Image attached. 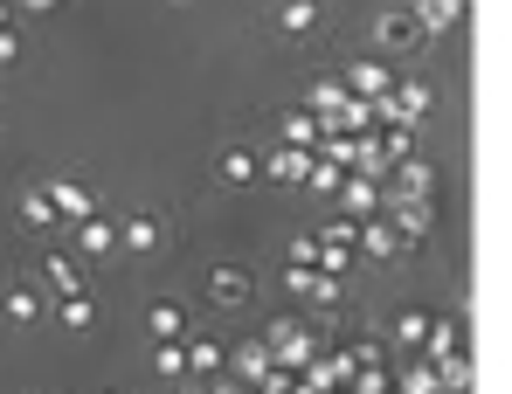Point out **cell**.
<instances>
[{"label": "cell", "instance_id": "cell-1", "mask_svg": "<svg viewBox=\"0 0 512 394\" xmlns=\"http://www.w3.org/2000/svg\"><path fill=\"white\" fill-rule=\"evenodd\" d=\"M423 49H429V28L416 21V7H381V14L367 21V56L409 63V56H423Z\"/></svg>", "mask_w": 512, "mask_h": 394}, {"label": "cell", "instance_id": "cell-2", "mask_svg": "<svg viewBox=\"0 0 512 394\" xmlns=\"http://www.w3.org/2000/svg\"><path fill=\"white\" fill-rule=\"evenodd\" d=\"M270 35L284 49H312L333 35V0H270Z\"/></svg>", "mask_w": 512, "mask_h": 394}, {"label": "cell", "instance_id": "cell-3", "mask_svg": "<svg viewBox=\"0 0 512 394\" xmlns=\"http://www.w3.org/2000/svg\"><path fill=\"white\" fill-rule=\"evenodd\" d=\"M173 242V222L160 208H132L125 222H118V256H132V263H153V256H167Z\"/></svg>", "mask_w": 512, "mask_h": 394}, {"label": "cell", "instance_id": "cell-4", "mask_svg": "<svg viewBox=\"0 0 512 394\" xmlns=\"http://www.w3.org/2000/svg\"><path fill=\"white\" fill-rule=\"evenodd\" d=\"M201 298L215 312H250L256 305V270L250 263H208L201 270Z\"/></svg>", "mask_w": 512, "mask_h": 394}, {"label": "cell", "instance_id": "cell-5", "mask_svg": "<svg viewBox=\"0 0 512 394\" xmlns=\"http://www.w3.org/2000/svg\"><path fill=\"white\" fill-rule=\"evenodd\" d=\"M42 318H49V291H42L28 270L0 284V325H7V332H35Z\"/></svg>", "mask_w": 512, "mask_h": 394}, {"label": "cell", "instance_id": "cell-6", "mask_svg": "<svg viewBox=\"0 0 512 394\" xmlns=\"http://www.w3.org/2000/svg\"><path fill=\"white\" fill-rule=\"evenodd\" d=\"M42 194H49V208H56V222L70 229V222H84V215H104V194L90 187V180H77V173H49L42 180Z\"/></svg>", "mask_w": 512, "mask_h": 394}, {"label": "cell", "instance_id": "cell-7", "mask_svg": "<svg viewBox=\"0 0 512 394\" xmlns=\"http://www.w3.org/2000/svg\"><path fill=\"white\" fill-rule=\"evenodd\" d=\"M49 298H70V291H90V263L84 256H70V249H56V256H42L35 270H28Z\"/></svg>", "mask_w": 512, "mask_h": 394}, {"label": "cell", "instance_id": "cell-8", "mask_svg": "<svg viewBox=\"0 0 512 394\" xmlns=\"http://www.w3.org/2000/svg\"><path fill=\"white\" fill-rule=\"evenodd\" d=\"M14 222H21V236H35V242L63 236V222H56V208H49L42 180H21V194H14Z\"/></svg>", "mask_w": 512, "mask_h": 394}, {"label": "cell", "instance_id": "cell-9", "mask_svg": "<svg viewBox=\"0 0 512 394\" xmlns=\"http://www.w3.org/2000/svg\"><path fill=\"white\" fill-rule=\"evenodd\" d=\"M215 180H222V187H236V194H243V187H256V180H263V153H256L250 139L215 146Z\"/></svg>", "mask_w": 512, "mask_h": 394}, {"label": "cell", "instance_id": "cell-10", "mask_svg": "<svg viewBox=\"0 0 512 394\" xmlns=\"http://www.w3.org/2000/svg\"><path fill=\"white\" fill-rule=\"evenodd\" d=\"M70 256H84V263H104V256H118V222H104V215H84V222H70Z\"/></svg>", "mask_w": 512, "mask_h": 394}, {"label": "cell", "instance_id": "cell-11", "mask_svg": "<svg viewBox=\"0 0 512 394\" xmlns=\"http://www.w3.org/2000/svg\"><path fill=\"white\" fill-rule=\"evenodd\" d=\"M49 318H56L63 332H77V339L104 325V312H97V298H90V291H70V298H49Z\"/></svg>", "mask_w": 512, "mask_h": 394}, {"label": "cell", "instance_id": "cell-12", "mask_svg": "<svg viewBox=\"0 0 512 394\" xmlns=\"http://www.w3.org/2000/svg\"><path fill=\"white\" fill-rule=\"evenodd\" d=\"M146 332H153V346H160V339H180V332H187V305H180V298H153V305H146Z\"/></svg>", "mask_w": 512, "mask_h": 394}, {"label": "cell", "instance_id": "cell-13", "mask_svg": "<svg viewBox=\"0 0 512 394\" xmlns=\"http://www.w3.org/2000/svg\"><path fill=\"white\" fill-rule=\"evenodd\" d=\"M381 104H395V111H402V118H423L429 104H436V90H429V83H395V90H388V97H381Z\"/></svg>", "mask_w": 512, "mask_h": 394}, {"label": "cell", "instance_id": "cell-14", "mask_svg": "<svg viewBox=\"0 0 512 394\" xmlns=\"http://www.w3.org/2000/svg\"><path fill=\"white\" fill-rule=\"evenodd\" d=\"M353 83H360L367 97H388V90H395V77H388V63H381V56H360V63H353Z\"/></svg>", "mask_w": 512, "mask_h": 394}, {"label": "cell", "instance_id": "cell-15", "mask_svg": "<svg viewBox=\"0 0 512 394\" xmlns=\"http://www.w3.org/2000/svg\"><path fill=\"white\" fill-rule=\"evenodd\" d=\"M21 49H28L21 21H14V28H0V70H14V63H21Z\"/></svg>", "mask_w": 512, "mask_h": 394}, {"label": "cell", "instance_id": "cell-16", "mask_svg": "<svg viewBox=\"0 0 512 394\" xmlns=\"http://www.w3.org/2000/svg\"><path fill=\"white\" fill-rule=\"evenodd\" d=\"M56 7H63V0H14L21 21H42V14H56Z\"/></svg>", "mask_w": 512, "mask_h": 394}, {"label": "cell", "instance_id": "cell-17", "mask_svg": "<svg viewBox=\"0 0 512 394\" xmlns=\"http://www.w3.org/2000/svg\"><path fill=\"white\" fill-rule=\"evenodd\" d=\"M367 256H374V263H388V256H395V236H381V229H367Z\"/></svg>", "mask_w": 512, "mask_h": 394}, {"label": "cell", "instance_id": "cell-18", "mask_svg": "<svg viewBox=\"0 0 512 394\" xmlns=\"http://www.w3.org/2000/svg\"><path fill=\"white\" fill-rule=\"evenodd\" d=\"M160 374H187V353L180 346H160Z\"/></svg>", "mask_w": 512, "mask_h": 394}, {"label": "cell", "instance_id": "cell-19", "mask_svg": "<svg viewBox=\"0 0 512 394\" xmlns=\"http://www.w3.org/2000/svg\"><path fill=\"white\" fill-rule=\"evenodd\" d=\"M14 21H21V14H14V0H0V28H14Z\"/></svg>", "mask_w": 512, "mask_h": 394}, {"label": "cell", "instance_id": "cell-20", "mask_svg": "<svg viewBox=\"0 0 512 394\" xmlns=\"http://www.w3.org/2000/svg\"><path fill=\"white\" fill-rule=\"evenodd\" d=\"M173 7H180V0H173Z\"/></svg>", "mask_w": 512, "mask_h": 394}]
</instances>
